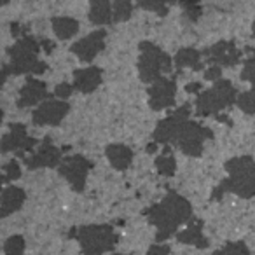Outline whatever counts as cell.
Listing matches in <instances>:
<instances>
[{
	"label": "cell",
	"mask_w": 255,
	"mask_h": 255,
	"mask_svg": "<svg viewBox=\"0 0 255 255\" xmlns=\"http://www.w3.org/2000/svg\"><path fill=\"white\" fill-rule=\"evenodd\" d=\"M213 138L210 128L201 126L196 121H184L175 138V145L182 150V154L189 157H199L205 150V142Z\"/></svg>",
	"instance_id": "cell-7"
},
{
	"label": "cell",
	"mask_w": 255,
	"mask_h": 255,
	"mask_svg": "<svg viewBox=\"0 0 255 255\" xmlns=\"http://www.w3.org/2000/svg\"><path fill=\"white\" fill-rule=\"evenodd\" d=\"M252 37H255V21L252 23Z\"/></svg>",
	"instance_id": "cell-40"
},
{
	"label": "cell",
	"mask_w": 255,
	"mask_h": 255,
	"mask_svg": "<svg viewBox=\"0 0 255 255\" xmlns=\"http://www.w3.org/2000/svg\"><path fill=\"white\" fill-rule=\"evenodd\" d=\"M26 199V192L21 187H5L2 192V201H0V217H9L11 213L18 212Z\"/></svg>",
	"instance_id": "cell-20"
},
{
	"label": "cell",
	"mask_w": 255,
	"mask_h": 255,
	"mask_svg": "<svg viewBox=\"0 0 255 255\" xmlns=\"http://www.w3.org/2000/svg\"><path fill=\"white\" fill-rule=\"evenodd\" d=\"M178 4H180V7L184 9L189 21L196 23L199 18H201L203 9H201V4H199V0H178Z\"/></svg>",
	"instance_id": "cell-28"
},
{
	"label": "cell",
	"mask_w": 255,
	"mask_h": 255,
	"mask_svg": "<svg viewBox=\"0 0 255 255\" xmlns=\"http://www.w3.org/2000/svg\"><path fill=\"white\" fill-rule=\"evenodd\" d=\"M112 255H126V254H112Z\"/></svg>",
	"instance_id": "cell-42"
},
{
	"label": "cell",
	"mask_w": 255,
	"mask_h": 255,
	"mask_svg": "<svg viewBox=\"0 0 255 255\" xmlns=\"http://www.w3.org/2000/svg\"><path fill=\"white\" fill-rule=\"evenodd\" d=\"M247 51H250L252 54L245 60L243 70H241V79L247 82H252V84L255 86V49L248 47Z\"/></svg>",
	"instance_id": "cell-31"
},
{
	"label": "cell",
	"mask_w": 255,
	"mask_h": 255,
	"mask_svg": "<svg viewBox=\"0 0 255 255\" xmlns=\"http://www.w3.org/2000/svg\"><path fill=\"white\" fill-rule=\"evenodd\" d=\"M177 241L184 245H192V247L201 248V250L208 248L210 243L205 238V234H203V220H199V219L189 220L187 229H184L182 233L177 234Z\"/></svg>",
	"instance_id": "cell-18"
},
{
	"label": "cell",
	"mask_w": 255,
	"mask_h": 255,
	"mask_svg": "<svg viewBox=\"0 0 255 255\" xmlns=\"http://www.w3.org/2000/svg\"><path fill=\"white\" fill-rule=\"evenodd\" d=\"M203 56L206 58V61L210 65H219L222 68H229L240 63L241 51L236 47L234 40H220V42L206 47L203 51Z\"/></svg>",
	"instance_id": "cell-13"
},
{
	"label": "cell",
	"mask_w": 255,
	"mask_h": 255,
	"mask_svg": "<svg viewBox=\"0 0 255 255\" xmlns=\"http://www.w3.org/2000/svg\"><path fill=\"white\" fill-rule=\"evenodd\" d=\"M189 117H191V103H184L173 114H170L168 117H164V119H161L157 123L156 129L152 133V140L156 143H163V145L175 143V138H177V133L180 129L182 123L187 121Z\"/></svg>",
	"instance_id": "cell-9"
},
{
	"label": "cell",
	"mask_w": 255,
	"mask_h": 255,
	"mask_svg": "<svg viewBox=\"0 0 255 255\" xmlns=\"http://www.w3.org/2000/svg\"><path fill=\"white\" fill-rule=\"evenodd\" d=\"M156 170L159 171L163 177H173L177 171V161H175L173 154H171V147L164 145V150L161 156L156 159Z\"/></svg>",
	"instance_id": "cell-24"
},
{
	"label": "cell",
	"mask_w": 255,
	"mask_h": 255,
	"mask_svg": "<svg viewBox=\"0 0 255 255\" xmlns=\"http://www.w3.org/2000/svg\"><path fill=\"white\" fill-rule=\"evenodd\" d=\"M203 53L192 49V47H182L173 58V63L177 67V70L182 68H192V70H203L205 63L201 61Z\"/></svg>",
	"instance_id": "cell-21"
},
{
	"label": "cell",
	"mask_w": 255,
	"mask_h": 255,
	"mask_svg": "<svg viewBox=\"0 0 255 255\" xmlns=\"http://www.w3.org/2000/svg\"><path fill=\"white\" fill-rule=\"evenodd\" d=\"M105 37H107L105 30H96V32L89 33L88 37H84V39L72 44L70 51L81 61L91 63V61L98 56V53H102V51L105 49Z\"/></svg>",
	"instance_id": "cell-15"
},
{
	"label": "cell",
	"mask_w": 255,
	"mask_h": 255,
	"mask_svg": "<svg viewBox=\"0 0 255 255\" xmlns=\"http://www.w3.org/2000/svg\"><path fill=\"white\" fill-rule=\"evenodd\" d=\"M185 91L187 93H201V84L199 82H191V84H187L185 86Z\"/></svg>",
	"instance_id": "cell-37"
},
{
	"label": "cell",
	"mask_w": 255,
	"mask_h": 255,
	"mask_svg": "<svg viewBox=\"0 0 255 255\" xmlns=\"http://www.w3.org/2000/svg\"><path fill=\"white\" fill-rule=\"evenodd\" d=\"M93 170V163L84 156H68L58 166L60 175L72 185L75 192H84L88 173Z\"/></svg>",
	"instance_id": "cell-8"
},
{
	"label": "cell",
	"mask_w": 255,
	"mask_h": 255,
	"mask_svg": "<svg viewBox=\"0 0 255 255\" xmlns=\"http://www.w3.org/2000/svg\"><path fill=\"white\" fill-rule=\"evenodd\" d=\"M70 236L79 241L84 255H103L107 252H112L117 243V234L114 233V227L107 224L75 227Z\"/></svg>",
	"instance_id": "cell-4"
},
{
	"label": "cell",
	"mask_w": 255,
	"mask_h": 255,
	"mask_svg": "<svg viewBox=\"0 0 255 255\" xmlns=\"http://www.w3.org/2000/svg\"><path fill=\"white\" fill-rule=\"evenodd\" d=\"M37 140L26 135L25 124L12 123L9 126V131L2 136V154L14 152L16 156H19L21 159L26 157V152L33 150V147L37 145Z\"/></svg>",
	"instance_id": "cell-10"
},
{
	"label": "cell",
	"mask_w": 255,
	"mask_h": 255,
	"mask_svg": "<svg viewBox=\"0 0 255 255\" xmlns=\"http://www.w3.org/2000/svg\"><path fill=\"white\" fill-rule=\"evenodd\" d=\"M105 156L112 168H116L117 171H126L131 166L133 150L123 143H110L105 149Z\"/></svg>",
	"instance_id": "cell-19"
},
{
	"label": "cell",
	"mask_w": 255,
	"mask_h": 255,
	"mask_svg": "<svg viewBox=\"0 0 255 255\" xmlns=\"http://www.w3.org/2000/svg\"><path fill=\"white\" fill-rule=\"evenodd\" d=\"M74 84H70V82H61L54 88V96H58L60 100H67L74 93Z\"/></svg>",
	"instance_id": "cell-33"
},
{
	"label": "cell",
	"mask_w": 255,
	"mask_h": 255,
	"mask_svg": "<svg viewBox=\"0 0 255 255\" xmlns=\"http://www.w3.org/2000/svg\"><path fill=\"white\" fill-rule=\"evenodd\" d=\"M138 7L145 9V11H152L159 16L168 14V5L178 4V0H136Z\"/></svg>",
	"instance_id": "cell-26"
},
{
	"label": "cell",
	"mask_w": 255,
	"mask_h": 255,
	"mask_svg": "<svg viewBox=\"0 0 255 255\" xmlns=\"http://www.w3.org/2000/svg\"><path fill=\"white\" fill-rule=\"evenodd\" d=\"M40 46L46 49V53H51V51H53V47H54V44L49 42L47 39H42V40H40Z\"/></svg>",
	"instance_id": "cell-38"
},
{
	"label": "cell",
	"mask_w": 255,
	"mask_h": 255,
	"mask_svg": "<svg viewBox=\"0 0 255 255\" xmlns=\"http://www.w3.org/2000/svg\"><path fill=\"white\" fill-rule=\"evenodd\" d=\"M147 255H170V247L168 245H152L147 252Z\"/></svg>",
	"instance_id": "cell-35"
},
{
	"label": "cell",
	"mask_w": 255,
	"mask_h": 255,
	"mask_svg": "<svg viewBox=\"0 0 255 255\" xmlns=\"http://www.w3.org/2000/svg\"><path fill=\"white\" fill-rule=\"evenodd\" d=\"M7 2L9 0H2V5H7Z\"/></svg>",
	"instance_id": "cell-41"
},
{
	"label": "cell",
	"mask_w": 255,
	"mask_h": 255,
	"mask_svg": "<svg viewBox=\"0 0 255 255\" xmlns=\"http://www.w3.org/2000/svg\"><path fill=\"white\" fill-rule=\"evenodd\" d=\"M4 254L5 255H25V238L14 234L11 236L4 245Z\"/></svg>",
	"instance_id": "cell-30"
},
{
	"label": "cell",
	"mask_w": 255,
	"mask_h": 255,
	"mask_svg": "<svg viewBox=\"0 0 255 255\" xmlns=\"http://www.w3.org/2000/svg\"><path fill=\"white\" fill-rule=\"evenodd\" d=\"M68 112H70V103H67V100L47 98L33 110L32 121L35 126H58Z\"/></svg>",
	"instance_id": "cell-11"
},
{
	"label": "cell",
	"mask_w": 255,
	"mask_h": 255,
	"mask_svg": "<svg viewBox=\"0 0 255 255\" xmlns=\"http://www.w3.org/2000/svg\"><path fill=\"white\" fill-rule=\"evenodd\" d=\"M40 42L30 35H23L12 47L7 49L9 63L2 68V81H7L9 75L32 74L40 75L47 70V65L39 60Z\"/></svg>",
	"instance_id": "cell-3"
},
{
	"label": "cell",
	"mask_w": 255,
	"mask_h": 255,
	"mask_svg": "<svg viewBox=\"0 0 255 255\" xmlns=\"http://www.w3.org/2000/svg\"><path fill=\"white\" fill-rule=\"evenodd\" d=\"M51 98L47 93V86L44 81H39L35 77H28L23 88L19 89L18 96V107L19 109H26V107H33L37 103H42L44 100Z\"/></svg>",
	"instance_id": "cell-16"
},
{
	"label": "cell",
	"mask_w": 255,
	"mask_h": 255,
	"mask_svg": "<svg viewBox=\"0 0 255 255\" xmlns=\"http://www.w3.org/2000/svg\"><path fill=\"white\" fill-rule=\"evenodd\" d=\"M53 30L60 40H68L79 32V21L74 18H67V16H60V18H53Z\"/></svg>",
	"instance_id": "cell-23"
},
{
	"label": "cell",
	"mask_w": 255,
	"mask_h": 255,
	"mask_svg": "<svg viewBox=\"0 0 255 255\" xmlns=\"http://www.w3.org/2000/svg\"><path fill=\"white\" fill-rule=\"evenodd\" d=\"M229 177L215 187L212 199H220L226 192L240 196L243 199H250L255 196V161L250 156L231 157L224 164Z\"/></svg>",
	"instance_id": "cell-2"
},
{
	"label": "cell",
	"mask_w": 255,
	"mask_h": 255,
	"mask_svg": "<svg viewBox=\"0 0 255 255\" xmlns=\"http://www.w3.org/2000/svg\"><path fill=\"white\" fill-rule=\"evenodd\" d=\"M102 77L103 70L98 67L79 68L74 72V88L84 95H89L95 89H98V86L102 84Z\"/></svg>",
	"instance_id": "cell-17"
},
{
	"label": "cell",
	"mask_w": 255,
	"mask_h": 255,
	"mask_svg": "<svg viewBox=\"0 0 255 255\" xmlns=\"http://www.w3.org/2000/svg\"><path fill=\"white\" fill-rule=\"evenodd\" d=\"M238 102V91L233 82L227 79H219L206 91H201L196 100L198 116H219L224 109H229Z\"/></svg>",
	"instance_id": "cell-5"
},
{
	"label": "cell",
	"mask_w": 255,
	"mask_h": 255,
	"mask_svg": "<svg viewBox=\"0 0 255 255\" xmlns=\"http://www.w3.org/2000/svg\"><path fill=\"white\" fill-rule=\"evenodd\" d=\"M133 14V2L131 0H114L112 5V19L114 23L128 21Z\"/></svg>",
	"instance_id": "cell-25"
},
{
	"label": "cell",
	"mask_w": 255,
	"mask_h": 255,
	"mask_svg": "<svg viewBox=\"0 0 255 255\" xmlns=\"http://www.w3.org/2000/svg\"><path fill=\"white\" fill-rule=\"evenodd\" d=\"M236 105L243 110L247 116H255V88L248 89L245 93L238 95V102Z\"/></svg>",
	"instance_id": "cell-27"
},
{
	"label": "cell",
	"mask_w": 255,
	"mask_h": 255,
	"mask_svg": "<svg viewBox=\"0 0 255 255\" xmlns=\"http://www.w3.org/2000/svg\"><path fill=\"white\" fill-rule=\"evenodd\" d=\"M143 215L149 220V224L157 227L156 243H161L173 236L182 224L192 219V206L184 196L177 192H168L159 203L149 206Z\"/></svg>",
	"instance_id": "cell-1"
},
{
	"label": "cell",
	"mask_w": 255,
	"mask_h": 255,
	"mask_svg": "<svg viewBox=\"0 0 255 255\" xmlns=\"http://www.w3.org/2000/svg\"><path fill=\"white\" fill-rule=\"evenodd\" d=\"M220 75H222V67H219V65H210V68L205 72V79L206 81H219Z\"/></svg>",
	"instance_id": "cell-34"
},
{
	"label": "cell",
	"mask_w": 255,
	"mask_h": 255,
	"mask_svg": "<svg viewBox=\"0 0 255 255\" xmlns=\"http://www.w3.org/2000/svg\"><path fill=\"white\" fill-rule=\"evenodd\" d=\"M156 149H157V145H156V142H154V143H150V145L147 147V152H154Z\"/></svg>",
	"instance_id": "cell-39"
},
{
	"label": "cell",
	"mask_w": 255,
	"mask_h": 255,
	"mask_svg": "<svg viewBox=\"0 0 255 255\" xmlns=\"http://www.w3.org/2000/svg\"><path fill=\"white\" fill-rule=\"evenodd\" d=\"M89 21L93 25H109V23H114L110 0H91V4H89Z\"/></svg>",
	"instance_id": "cell-22"
},
{
	"label": "cell",
	"mask_w": 255,
	"mask_h": 255,
	"mask_svg": "<svg viewBox=\"0 0 255 255\" xmlns=\"http://www.w3.org/2000/svg\"><path fill=\"white\" fill-rule=\"evenodd\" d=\"M11 32L14 37H19V35H26V32H28V28L23 25H19V23H12L11 25Z\"/></svg>",
	"instance_id": "cell-36"
},
{
	"label": "cell",
	"mask_w": 255,
	"mask_h": 255,
	"mask_svg": "<svg viewBox=\"0 0 255 255\" xmlns=\"http://www.w3.org/2000/svg\"><path fill=\"white\" fill-rule=\"evenodd\" d=\"M138 49V74L142 82L152 84L154 81L163 77V74H170L171 72V58L161 47H157L156 44L143 40V42H140Z\"/></svg>",
	"instance_id": "cell-6"
},
{
	"label": "cell",
	"mask_w": 255,
	"mask_h": 255,
	"mask_svg": "<svg viewBox=\"0 0 255 255\" xmlns=\"http://www.w3.org/2000/svg\"><path fill=\"white\" fill-rule=\"evenodd\" d=\"M147 93H149V105L154 112L170 109V107L175 105V96H177L175 79H168V77L157 79V81H154L150 84Z\"/></svg>",
	"instance_id": "cell-12"
},
{
	"label": "cell",
	"mask_w": 255,
	"mask_h": 255,
	"mask_svg": "<svg viewBox=\"0 0 255 255\" xmlns=\"http://www.w3.org/2000/svg\"><path fill=\"white\" fill-rule=\"evenodd\" d=\"M212 255H252V254L243 241H229L226 247L213 252Z\"/></svg>",
	"instance_id": "cell-29"
},
{
	"label": "cell",
	"mask_w": 255,
	"mask_h": 255,
	"mask_svg": "<svg viewBox=\"0 0 255 255\" xmlns=\"http://www.w3.org/2000/svg\"><path fill=\"white\" fill-rule=\"evenodd\" d=\"M21 177V168H19L18 161L16 159H11L9 163L4 164V184H9V182H14Z\"/></svg>",
	"instance_id": "cell-32"
},
{
	"label": "cell",
	"mask_w": 255,
	"mask_h": 255,
	"mask_svg": "<svg viewBox=\"0 0 255 255\" xmlns=\"http://www.w3.org/2000/svg\"><path fill=\"white\" fill-rule=\"evenodd\" d=\"M25 166L28 170H40V168H56L60 166V163L63 161L61 157V150L56 145H53L49 136L42 140L39 150L33 152L32 156H26L25 159Z\"/></svg>",
	"instance_id": "cell-14"
}]
</instances>
